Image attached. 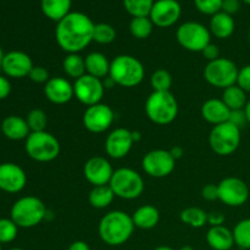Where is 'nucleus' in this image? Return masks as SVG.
I'll return each instance as SVG.
<instances>
[{"label":"nucleus","mask_w":250,"mask_h":250,"mask_svg":"<svg viewBox=\"0 0 250 250\" xmlns=\"http://www.w3.org/2000/svg\"><path fill=\"white\" fill-rule=\"evenodd\" d=\"M95 23L80 11H71L56 23L55 39L67 54H78L93 42Z\"/></svg>","instance_id":"obj_1"},{"label":"nucleus","mask_w":250,"mask_h":250,"mask_svg":"<svg viewBox=\"0 0 250 250\" xmlns=\"http://www.w3.org/2000/svg\"><path fill=\"white\" fill-rule=\"evenodd\" d=\"M132 216L121 210H114L102 217L98 232L104 243L107 246L117 247L126 243L134 231Z\"/></svg>","instance_id":"obj_2"},{"label":"nucleus","mask_w":250,"mask_h":250,"mask_svg":"<svg viewBox=\"0 0 250 250\" xmlns=\"http://www.w3.org/2000/svg\"><path fill=\"white\" fill-rule=\"evenodd\" d=\"M109 76L115 81L116 85L133 88L143 82L146 70L138 59L124 54L112 59Z\"/></svg>","instance_id":"obj_3"},{"label":"nucleus","mask_w":250,"mask_h":250,"mask_svg":"<svg viewBox=\"0 0 250 250\" xmlns=\"http://www.w3.org/2000/svg\"><path fill=\"white\" fill-rule=\"evenodd\" d=\"M10 219L21 229L36 227L46 217L48 210L39 198L33 195L20 198L11 208Z\"/></svg>","instance_id":"obj_4"},{"label":"nucleus","mask_w":250,"mask_h":250,"mask_svg":"<svg viewBox=\"0 0 250 250\" xmlns=\"http://www.w3.org/2000/svg\"><path fill=\"white\" fill-rule=\"evenodd\" d=\"M144 109L151 122L165 126L177 117L178 103L171 92H153L146 99Z\"/></svg>","instance_id":"obj_5"},{"label":"nucleus","mask_w":250,"mask_h":250,"mask_svg":"<svg viewBox=\"0 0 250 250\" xmlns=\"http://www.w3.org/2000/svg\"><path fill=\"white\" fill-rule=\"evenodd\" d=\"M27 155L38 163H50L60 155V142L49 132H31L24 142Z\"/></svg>","instance_id":"obj_6"},{"label":"nucleus","mask_w":250,"mask_h":250,"mask_svg":"<svg viewBox=\"0 0 250 250\" xmlns=\"http://www.w3.org/2000/svg\"><path fill=\"white\" fill-rule=\"evenodd\" d=\"M109 186L115 197L126 200L137 199L144 190V181L133 168L121 167L114 171Z\"/></svg>","instance_id":"obj_7"},{"label":"nucleus","mask_w":250,"mask_h":250,"mask_svg":"<svg viewBox=\"0 0 250 250\" xmlns=\"http://www.w3.org/2000/svg\"><path fill=\"white\" fill-rule=\"evenodd\" d=\"M241 144V129L231 122L212 127L209 134V146L215 154L227 156L233 154Z\"/></svg>","instance_id":"obj_8"},{"label":"nucleus","mask_w":250,"mask_h":250,"mask_svg":"<svg viewBox=\"0 0 250 250\" xmlns=\"http://www.w3.org/2000/svg\"><path fill=\"white\" fill-rule=\"evenodd\" d=\"M178 44L192 53H202L208 44L211 43V33L209 28L197 21H187L176 31Z\"/></svg>","instance_id":"obj_9"},{"label":"nucleus","mask_w":250,"mask_h":250,"mask_svg":"<svg viewBox=\"0 0 250 250\" xmlns=\"http://www.w3.org/2000/svg\"><path fill=\"white\" fill-rule=\"evenodd\" d=\"M239 68L227 58H219L210 61L204 67V78L210 85L221 89L237 84Z\"/></svg>","instance_id":"obj_10"},{"label":"nucleus","mask_w":250,"mask_h":250,"mask_svg":"<svg viewBox=\"0 0 250 250\" xmlns=\"http://www.w3.org/2000/svg\"><path fill=\"white\" fill-rule=\"evenodd\" d=\"M176 160L168 150L155 149L144 155L142 167L144 172L154 178H164L175 170Z\"/></svg>","instance_id":"obj_11"},{"label":"nucleus","mask_w":250,"mask_h":250,"mask_svg":"<svg viewBox=\"0 0 250 250\" xmlns=\"http://www.w3.org/2000/svg\"><path fill=\"white\" fill-rule=\"evenodd\" d=\"M219 199L231 208H238L249 199V187L238 177H226L219 183Z\"/></svg>","instance_id":"obj_12"},{"label":"nucleus","mask_w":250,"mask_h":250,"mask_svg":"<svg viewBox=\"0 0 250 250\" xmlns=\"http://www.w3.org/2000/svg\"><path fill=\"white\" fill-rule=\"evenodd\" d=\"M73 92L75 97L85 106L99 104L104 97L105 87L103 84V80L87 75L80 77L73 83Z\"/></svg>","instance_id":"obj_13"},{"label":"nucleus","mask_w":250,"mask_h":250,"mask_svg":"<svg viewBox=\"0 0 250 250\" xmlns=\"http://www.w3.org/2000/svg\"><path fill=\"white\" fill-rule=\"evenodd\" d=\"M114 110L106 104H95L88 106L83 114V126L90 133H103L114 124Z\"/></svg>","instance_id":"obj_14"},{"label":"nucleus","mask_w":250,"mask_h":250,"mask_svg":"<svg viewBox=\"0 0 250 250\" xmlns=\"http://www.w3.org/2000/svg\"><path fill=\"white\" fill-rule=\"evenodd\" d=\"M182 15V6L178 0H155L149 14L154 26L168 28L177 23Z\"/></svg>","instance_id":"obj_15"},{"label":"nucleus","mask_w":250,"mask_h":250,"mask_svg":"<svg viewBox=\"0 0 250 250\" xmlns=\"http://www.w3.org/2000/svg\"><path fill=\"white\" fill-rule=\"evenodd\" d=\"M83 175H84L85 180L90 185H93V187L105 186L110 183V180L114 175V168L106 158L93 156V158L88 159L87 163L84 164Z\"/></svg>","instance_id":"obj_16"},{"label":"nucleus","mask_w":250,"mask_h":250,"mask_svg":"<svg viewBox=\"0 0 250 250\" xmlns=\"http://www.w3.org/2000/svg\"><path fill=\"white\" fill-rule=\"evenodd\" d=\"M33 66V61L28 54L23 53V51L14 50L5 54L1 71L7 77L17 80V78L28 77Z\"/></svg>","instance_id":"obj_17"},{"label":"nucleus","mask_w":250,"mask_h":250,"mask_svg":"<svg viewBox=\"0 0 250 250\" xmlns=\"http://www.w3.org/2000/svg\"><path fill=\"white\" fill-rule=\"evenodd\" d=\"M132 131L127 128H116L110 132L105 141V151L112 159H124L128 155L133 146Z\"/></svg>","instance_id":"obj_18"},{"label":"nucleus","mask_w":250,"mask_h":250,"mask_svg":"<svg viewBox=\"0 0 250 250\" xmlns=\"http://www.w3.org/2000/svg\"><path fill=\"white\" fill-rule=\"evenodd\" d=\"M27 176L21 166L14 163L0 164V190L19 193L26 187Z\"/></svg>","instance_id":"obj_19"},{"label":"nucleus","mask_w":250,"mask_h":250,"mask_svg":"<svg viewBox=\"0 0 250 250\" xmlns=\"http://www.w3.org/2000/svg\"><path fill=\"white\" fill-rule=\"evenodd\" d=\"M44 95L53 104H67L75 97L73 84L63 77H50L44 84Z\"/></svg>","instance_id":"obj_20"},{"label":"nucleus","mask_w":250,"mask_h":250,"mask_svg":"<svg viewBox=\"0 0 250 250\" xmlns=\"http://www.w3.org/2000/svg\"><path fill=\"white\" fill-rule=\"evenodd\" d=\"M202 116L208 124H211L214 126L217 125L225 124V122L229 121V114H231V110L226 106L222 99H216V98H212V99H208L204 104L202 105Z\"/></svg>","instance_id":"obj_21"},{"label":"nucleus","mask_w":250,"mask_h":250,"mask_svg":"<svg viewBox=\"0 0 250 250\" xmlns=\"http://www.w3.org/2000/svg\"><path fill=\"white\" fill-rule=\"evenodd\" d=\"M1 132L7 139L11 141H26L27 137L31 133L26 119L20 117L17 115H10L5 117L1 122Z\"/></svg>","instance_id":"obj_22"},{"label":"nucleus","mask_w":250,"mask_h":250,"mask_svg":"<svg viewBox=\"0 0 250 250\" xmlns=\"http://www.w3.org/2000/svg\"><path fill=\"white\" fill-rule=\"evenodd\" d=\"M207 242L212 250H231L234 246L233 232L224 225L211 226L207 233Z\"/></svg>","instance_id":"obj_23"},{"label":"nucleus","mask_w":250,"mask_h":250,"mask_svg":"<svg viewBox=\"0 0 250 250\" xmlns=\"http://www.w3.org/2000/svg\"><path fill=\"white\" fill-rule=\"evenodd\" d=\"M236 23H234L233 16L225 14L224 11H219L217 14L212 15L210 19L209 31L211 36L217 39H227L233 34Z\"/></svg>","instance_id":"obj_24"},{"label":"nucleus","mask_w":250,"mask_h":250,"mask_svg":"<svg viewBox=\"0 0 250 250\" xmlns=\"http://www.w3.org/2000/svg\"><path fill=\"white\" fill-rule=\"evenodd\" d=\"M84 61L87 75L97 77L99 80H104L109 76L111 61L107 60V58L103 53H99V51L89 53L84 58Z\"/></svg>","instance_id":"obj_25"},{"label":"nucleus","mask_w":250,"mask_h":250,"mask_svg":"<svg viewBox=\"0 0 250 250\" xmlns=\"http://www.w3.org/2000/svg\"><path fill=\"white\" fill-rule=\"evenodd\" d=\"M72 0H41L42 12L45 17L58 23L71 12Z\"/></svg>","instance_id":"obj_26"},{"label":"nucleus","mask_w":250,"mask_h":250,"mask_svg":"<svg viewBox=\"0 0 250 250\" xmlns=\"http://www.w3.org/2000/svg\"><path fill=\"white\" fill-rule=\"evenodd\" d=\"M134 227L141 229H151L160 221V212L153 205H143L132 215Z\"/></svg>","instance_id":"obj_27"},{"label":"nucleus","mask_w":250,"mask_h":250,"mask_svg":"<svg viewBox=\"0 0 250 250\" xmlns=\"http://www.w3.org/2000/svg\"><path fill=\"white\" fill-rule=\"evenodd\" d=\"M115 199V193L109 185L93 187L88 195V202L95 209H105L110 207Z\"/></svg>","instance_id":"obj_28"},{"label":"nucleus","mask_w":250,"mask_h":250,"mask_svg":"<svg viewBox=\"0 0 250 250\" xmlns=\"http://www.w3.org/2000/svg\"><path fill=\"white\" fill-rule=\"evenodd\" d=\"M221 99L231 111L232 110H243L246 107L247 103H248L247 92H244L237 84L224 89V94H222Z\"/></svg>","instance_id":"obj_29"},{"label":"nucleus","mask_w":250,"mask_h":250,"mask_svg":"<svg viewBox=\"0 0 250 250\" xmlns=\"http://www.w3.org/2000/svg\"><path fill=\"white\" fill-rule=\"evenodd\" d=\"M62 70L66 76L75 81L78 80L87 73L84 58H82L80 54H67L62 61Z\"/></svg>","instance_id":"obj_30"},{"label":"nucleus","mask_w":250,"mask_h":250,"mask_svg":"<svg viewBox=\"0 0 250 250\" xmlns=\"http://www.w3.org/2000/svg\"><path fill=\"white\" fill-rule=\"evenodd\" d=\"M154 23L149 16L132 17L129 22V32L136 39H146L153 33Z\"/></svg>","instance_id":"obj_31"},{"label":"nucleus","mask_w":250,"mask_h":250,"mask_svg":"<svg viewBox=\"0 0 250 250\" xmlns=\"http://www.w3.org/2000/svg\"><path fill=\"white\" fill-rule=\"evenodd\" d=\"M180 219L183 224L193 229H200L208 224V212H205L200 208L190 207L181 211Z\"/></svg>","instance_id":"obj_32"},{"label":"nucleus","mask_w":250,"mask_h":250,"mask_svg":"<svg viewBox=\"0 0 250 250\" xmlns=\"http://www.w3.org/2000/svg\"><path fill=\"white\" fill-rule=\"evenodd\" d=\"M155 0H122L125 10L132 17L149 16Z\"/></svg>","instance_id":"obj_33"},{"label":"nucleus","mask_w":250,"mask_h":250,"mask_svg":"<svg viewBox=\"0 0 250 250\" xmlns=\"http://www.w3.org/2000/svg\"><path fill=\"white\" fill-rule=\"evenodd\" d=\"M234 246L243 250L250 249V219L239 221L233 229Z\"/></svg>","instance_id":"obj_34"},{"label":"nucleus","mask_w":250,"mask_h":250,"mask_svg":"<svg viewBox=\"0 0 250 250\" xmlns=\"http://www.w3.org/2000/svg\"><path fill=\"white\" fill-rule=\"evenodd\" d=\"M150 85L153 92H170L172 87V76L167 70L159 68L151 75Z\"/></svg>","instance_id":"obj_35"},{"label":"nucleus","mask_w":250,"mask_h":250,"mask_svg":"<svg viewBox=\"0 0 250 250\" xmlns=\"http://www.w3.org/2000/svg\"><path fill=\"white\" fill-rule=\"evenodd\" d=\"M116 39V29L109 23L100 22L95 23L94 26V34H93V42H97L98 44H106L112 43Z\"/></svg>","instance_id":"obj_36"},{"label":"nucleus","mask_w":250,"mask_h":250,"mask_svg":"<svg viewBox=\"0 0 250 250\" xmlns=\"http://www.w3.org/2000/svg\"><path fill=\"white\" fill-rule=\"evenodd\" d=\"M31 132H43L48 126V116L41 109H33L28 112L26 117Z\"/></svg>","instance_id":"obj_37"},{"label":"nucleus","mask_w":250,"mask_h":250,"mask_svg":"<svg viewBox=\"0 0 250 250\" xmlns=\"http://www.w3.org/2000/svg\"><path fill=\"white\" fill-rule=\"evenodd\" d=\"M19 233V226L11 219H0V244L11 243Z\"/></svg>","instance_id":"obj_38"},{"label":"nucleus","mask_w":250,"mask_h":250,"mask_svg":"<svg viewBox=\"0 0 250 250\" xmlns=\"http://www.w3.org/2000/svg\"><path fill=\"white\" fill-rule=\"evenodd\" d=\"M222 1L224 0H194V5L199 12L208 16H212L221 11Z\"/></svg>","instance_id":"obj_39"},{"label":"nucleus","mask_w":250,"mask_h":250,"mask_svg":"<svg viewBox=\"0 0 250 250\" xmlns=\"http://www.w3.org/2000/svg\"><path fill=\"white\" fill-rule=\"evenodd\" d=\"M29 80L33 81L36 83H44L45 84L49 80H50V75H49V71L46 70L43 66H33V68L31 70L28 75Z\"/></svg>","instance_id":"obj_40"},{"label":"nucleus","mask_w":250,"mask_h":250,"mask_svg":"<svg viewBox=\"0 0 250 250\" xmlns=\"http://www.w3.org/2000/svg\"><path fill=\"white\" fill-rule=\"evenodd\" d=\"M237 85L241 87L244 92L250 93V63L242 67L238 72Z\"/></svg>","instance_id":"obj_41"},{"label":"nucleus","mask_w":250,"mask_h":250,"mask_svg":"<svg viewBox=\"0 0 250 250\" xmlns=\"http://www.w3.org/2000/svg\"><path fill=\"white\" fill-rule=\"evenodd\" d=\"M229 122H231L232 125H234L236 127H238V128L242 131V128H244V127L248 125V120H247L244 109L243 110H232L231 114H229Z\"/></svg>","instance_id":"obj_42"},{"label":"nucleus","mask_w":250,"mask_h":250,"mask_svg":"<svg viewBox=\"0 0 250 250\" xmlns=\"http://www.w3.org/2000/svg\"><path fill=\"white\" fill-rule=\"evenodd\" d=\"M202 197L205 200H209V202L217 200L219 199V186L212 185V183L204 186L202 189Z\"/></svg>","instance_id":"obj_43"},{"label":"nucleus","mask_w":250,"mask_h":250,"mask_svg":"<svg viewBox=\"0 0 250 250\" xmlns=\"http://www.w3.org/2000/svg\"><path fill=\"white\" fill-rule=\"evenodd\" d=\"M241 0H224L222 1L221 11H224L225 14H229L231 16H233L234 14L239 11L241 9Z\"/></svg>","instance_id":"obj_44"},{"label":"nucleus","mask_w":250,"mask_h":250,"mask_svg":"<svg viewBox=\"0 0 250 250\" xmlns=\"http://www.w3.org/2000/svg\"><path fill=\"white\" fill-rule=\"evenodd\" d=\"M202 54L203 56L209 61V62L210 61H214L216 60V59L221 58V56H220L219 46H217L216 44H212V43L208 44V45L204 48V50L202 51Z\"/></svg>","instance_id":"obj_45"},{"label":"nucleus","mask_w":250,"mask_h":250,"mask_svg":"<svg viewBox=\"0 0 250 250\" xmlns=\"http://www.w3.org/2000/svg\"><path fill=\"white\" fill-rule=\"evenodd\" d=\"M225 215L220 211L208 212V224L210 226H221L225 222Z\"/></svg>","instance_id":"obj_46"},{"label":"nucleus","mask_w":250,"mask_h":250,"mask_svg":"<svg viewBox=\"0 0 250 250\" xmlns=\"http://www.w3.org/2000/svg\"><path fill=\"white\" fill-rule=\"evenodd\" d=\"M11 93V83L7 77L0 75V100L6 99Z\"/></svg>","instance_id":"obj_47"},{"label":"nucleus","mask_w":250,"mask_h":250,"mask_svg":"<svg viewBox=\"0 0 250 250\" xmlns=\"http://www.w3.org/2000/svg\"><path fill=\"white\" fill-rule=\"evenodd\" d=\"M67 250H90L89 246L83 241H76L70 244Z\"/></svg>","instance_id":"obj_48"},{"label":"nucleus","mask_w":250,"mask_h":250,"mask_svg":"<svg viewBox=\"0 0 250 250\" xmlns=\"http://www.w3.org/2000/svg\"><path fill=\"white\" fill-rule=\"evenodd\" d=\"M168 151H170V154L173 156V159H175V160H177V159H180L181 156L183 155V153H185V150H183V148H182V146H172V148H171Z\"/></svg>","instance_id":"obj_49"},{"label":"nucleus","mask_w":250,"mask_h":250,"mask_svg":"<svg viewBox=\"0 0 250 250\" xmlns=\"http://www.w3.org/2000/svg\"><path fill=\"white\" fill-rule=\"evenodd\" d=\"M103 84H104L105 89H110V88L115 87V85H116V83H115V81L112 80L110 76H107V77H105L104 80H103Z\"/></svg>","instance_id":"obj_50"},{"label":"nucleus","mask_w":250,"mask_h":250,"mask_svg":"<svg viewBox=\"0 0 250 250\" xmlns=\"http://www.w3.org/2000/svg\"><path fill=\"white\" fill-rule=\"evenodd\" d=\"M244 112H246V116H247V120H248V124L250 125V100H248L246 107H244Z\"/></svg>","instance_id":"obj_51"},{"label":"nucleus","mask_w":250,"mask_h":250,"mask_svg":"<svg viewBox=\"0 0 250 250\" xmlns=\"http://www.w3.org/2000/svg\"><path fill=\"white\" fill-rule=\"evenodd\" d=\"M132 136H133V141L134 142L141 141V138H142V136H141V133H139V132H132Z\"/></svg>","instance_id":"obj_52"},{"label":"nucleus","mask_w":250,"mask_h":250,"mask_svg":"<svg viewBox=\"0 0 250 250\" xmlns=\"http://www.w3.org/2000/svg\"><path fill=\"white\" fill-rule=\"evenodd\" d=\"M4 56H5V54H4V51H2L1 46H0V70H1V66H2V60H4Z\"/></svg>","instance_id":"obj_53"},{"label":"nucleus","mask_w":250,"mask_h":250,"mask_svg":"<svg viewBox=\"0 0 250 250\" xmlns=\"http://www.w3.org/2000/svg\"><path fill=\"white\" fill-rule=\"evenodd\" d=\"M154 250H175V249H172V248H171V247L161 246V247H158V248H155Z\"/></svg>","instance_id":"obj_54"},{"label":"nucleus","mask_w":250,"mask_h":250,"mask_svg":"<svg viewBox=\"0 0 250 250\" xmlns=\"http://www.w3.org/2000/svg\"><path fill=\"white\" fill-rule=\"evenodd\" d=\"M180 250H194V248H192L190 246H185V247H182Z\"/></svg>","instance_id":"obj_55"},{"label":"nucleus","mask_w":250,"mask_h":250,"mask_svg":"<svg viewBox=\"0 0 250 250\" xmlns=\"http://www.w3.org/2000/svg\"><path fill=\"white\" fill-rule=\"evenodd\" d=\"M242 2H244V4H247V5H250V0H241Z\"/></svg>","instance_id":"obj_56"},{"label":"nucleus","mask_w":250,"mask_h":250,"mask_svg":"<svg viewBox=\"0 0 250 250\" xmlns=\"http://www.w3.org/2000/svg\"><path fill=\"white\" fill-rule=\"evenodd\" d=\"M248 39H249V43H250V27H249V32H248Z\"/></svg>","instance_id":"obj_57"},{"label":"nucleus","mask_w":250,"mask_h":250,"mask_svg":"<svg viewBox=\"0 0 250 250\" xmlns=\"http://www.w3.org/2000/svg\"><path fill=\"white\" fill-rule=\"evenodd\" d=\"M10 250H23V249H21V248H12V249H10Z\"/></svg>","instance_id":"obj_58"},{"label":"nucleus","mask_w":250,"mask_h":250,"mask_svg":"<svg viewBox=\"0 0 250 250\" xmlns=\"http://www.w3.org/2000/svg\"><path fill=\"white\" fill-rule=\"evenodd\" d=\"M0 250H2V248H1V244H0Z\"/></svg>","instance_id":"obj_59"}]
</instances>
